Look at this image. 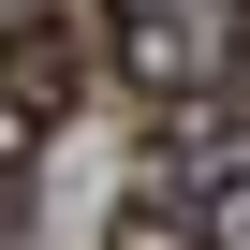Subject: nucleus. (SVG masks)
Returning <instances> with one entry per match:
<instances>
[{"mask_svg": "<svg viewBox=\"0 0 250 250\" xmlns=\"http://www.w3.org/2000/svg\"><path fill=\"white\" fill-rule=\"evenodd\" d=\"M74 103H88V30H74V0H30L0 30V177H30L59 147Z\"/></svg>", "mask_w": 250, "mask_h": 250, "instance_id": "nucleus-1", "label": "nucleus"}, {"mask_svg": "<svg viewBox=\"0 0 250 250\" xmlns=\"http://www.w3.org/2000/svg\"><path fill=\"white\" fill-rule=\"evenodd\" d=\"M74 30H88V59L118 74V88H133L147 118H191L206 103V30H191V0H74Z\"/></svg>", "mask_w": 250, "mask_h": 250, "instance_id": "nucleus-2", "label": "nucleus"}, {"mask_svg": "<svg viewBox=\"0 0 250 250\" xmlns=\"http://www.w3.org/2000/svg\"><path fill=\"white\" fill-rule=\"evenodd\" d=\"M221 235H235V191H206L191 162H147L103 206V250H221Z\"/></svg>", "mask_w": 250, "mask_h": 250, "instance_id": "nucleus-3", "label": "nucleus"}]
</instances>
